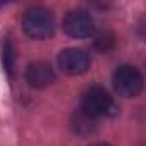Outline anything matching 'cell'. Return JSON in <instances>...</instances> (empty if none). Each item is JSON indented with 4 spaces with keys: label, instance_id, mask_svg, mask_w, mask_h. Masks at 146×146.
<instances>
[{
    "label": "cell",
    "instance_id": "1",
    "mask_svg": "<svg viewBox=\"0 0 146 146\" xmlns=\"http://www.w3.org/2000/svg\"><path fill=\"white\" fill-rule=\"evenodd\" d=\"M23 29L35 40H46L55 31L53 14L45 7H31L23 16Z\"/></svg>",
    "mask_w": 146,
    "mask_h": 146
},
{
    "label": "cell",
    "instance_id": "2",
    "mask_svg": "<svg viewBox=\"0 0 146 146\" xmlns=\"http://www.w3.org/2000/svg\"><path fill=\"white\" fill-rule=\"evenodd\" d=\"M88 115L98 119V117H108L117 112V107L113 103V98L108 95V91L102 86L90 88L83 96V108Z\"/></svg>",
    "mask_w": 146,
    "mask_h": 146
},
{
    "label": "cell",
    "instance_id": "3",
    "mask_svg": "<svg viewBox=\"0 0 146 146\" xmlns=\"http://www.w3.org/2000/svg\"><path fill=\"white\" fill-rule=\"evenodd\" d=\"M112 84H113V90L119 93V96L134 98L143 90V76L132 65H120L113 72Z\"/></svg>",
    "mask_w": 146,
    "mask_h": 146
},
{
    "label": "cell",
    "instance_id": "4",
    "mask_svg": "<svg viewBox=\"0 0 146 146\" xmlns=\"http://www.w3.org/2000/svg\"><path fill=\"white\" fill-rule=\"evenodd\" d=\"M62 28L72 38H88L95 31V21L86 11H70L64 17Z\"/></svg>",
    "mask_w": 146,
    "mask_h": 146
},
{
    "label": "cell",
    "instance_id": "5",
    "mask_svg": "<svg viewBox=\"0 0 146 146\" xmlns=\"http://www.w3.org/2000/svg\"><path fill=\"white\" fill-rule=\"evenodd\" d=\"M91 65V58L88 52L83 48H65L58 55V67L70 76L84 74Z\"/></svg>",
    "mask_w": 146,
    "mask_h": 146
},
{
    "label": "cell",
    "instance_id": "6",
    "mask_svg": "<svg viewBox=\"0 0 146 146\" xmlns=\"http://www.w3.org/2000/svg\"><path fill=\"white\" fill-rule=\"evenodd\" d=\"M26 81L31 88H46L55 81V70L46 62H33L26 69Z\"/></svg>",
    "mask_w": 146,
    "mask_h": 146
},
{
    "label": "cell",
    "instance_id": "7",
    "mask_svg": "<svg viewBox=\"0 0 146 146\" xmlns=\"http://www.w3.org/2000/svg\"><path fill=\"white\" fill-rule=\"evenodd\" d=\"M70 127H72V131H74L78 136L88 137V136H91L96 131V119L88 115L84 110H78V112L72 113Z\"/></svg>",
    "mask_w": 146,
    "mask_h": 146
},
{
    "label": "cell",
    "instance_id": "8",
    "mask_svg": "<svg viewBox=\"0 0 146 146\" xmlns=\"http://www.w3.org/2000/svg\"><path fill=\"white\" fill-rule=\"evenodd\" d=\"M2 64H4V69L7 74H14V67H16V50L12 46L11 41H5L4 43V48H2Z\"/></svg>",
    "mask_w": 146,
    "mask_h": 146
},
{
    "label": "cell",
    "instance_id": "9",
    "mask_svg": "<svg viewBox=\"0 0 146 146\" xmlns=\"http://www.w3.org/2000/svg\"><path fill=\"white\" fill-rule=\"evenodd\" d=\"M113 45H115V38H113V35L110 31H103L95 38V46L100 52H108Z\"/></svg>",
    "mask_w": 146,
    "mask_h": 146
},
{
    "label": "cell",
    "instance_id": "10",
    "mask_svg": "<svg viewBox=\"0 0 146 146\" xmlns=\"http://www.w3.org/2000/svg\"><path fill=\"white\" fill-rule=\"evenodd\" d=\"M91 146H110V144H107V143H96V144H91Z\"/></svg>",
    "mask_w": 146,
    "mask_h": 146
}]
</instances>
